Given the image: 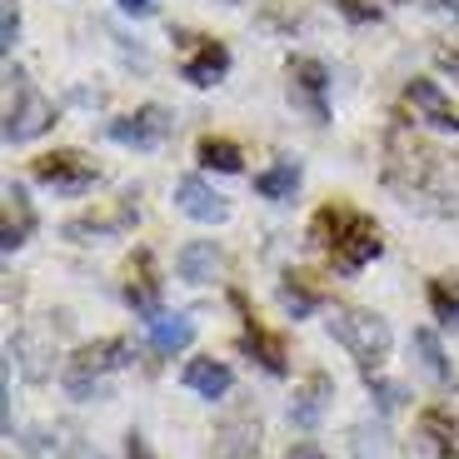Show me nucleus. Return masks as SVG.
I'll use <instances>...</instances> for the list:
<instances>
[{
  "mask_svg": "<svg viewBox=\"0 0 459 459\" xmlns=\"http://www.w3.org/2000/svg\"><path fill=\"white\" fill-rule=\"evenodd\" d=\"M365 385H369V394L379 400V410H385V414H390V410H400V404H404V390H400V385H390V379L365 375Z\"/></svg>",
  "mask_w": 459,
  "mask_h": 459,
  "instance_id": "obj_28",
  "label": "nucleus"
},
{
  "mask_svg": "<svg viewBox=\"0 0 459 459\" xmlns=\"http://www.w3.org/2000/svg\"><path fill=\"white\" fill-rule=\"evenodd\" d=\"M190 340H195L190 315H155V320H145V344L155 355H180Z\"/></svg>",
  "mask_w": 459,
  "mask_h": 459,
  "instance_id": "obj_21",
  "label": "nucleus"
},
{
  "mask_svg": "<svg viewBox=\"0 0 459 459\" xmlns=\"http://www.w3.org/2000/svg\"><path fill=\"white\" fill-rule=\"evenodd\" d=\"M65 459H100V455H95V449L91 445H75V449H70V455Z\"/></svg>",
  "mask_w": 459,
  "mask_h": 459,
  "instance_id": "obj_35",
  "label": "nucleus"
},
{
  "mask_svg": "<svg viewBox=\"0 0 459 459\" xmlns=\"http://www.w3.org/2000/svg\"><path fill=\"white\" fill-rule=\"evenodd\" d=\"M115 5H120L126 15H135V21H145V15H155V5H160V0H115Z\"/></svg>",
  "mask_w": 459,
  "mask_h": 459,
  "instance_id": "obj_29",
  "label": "nucleus"
},
{
  "mask_svg": "<svg viewBox=\"0 0 459 459\" xmlns=\"http://www.w3.org/2000/svg\"><path fill=\"white\" fill-rule=\"evenodd\" d=\"M180 40V75L190 85H215L230 70V50L210 35H175Z\"/></svg>",
  "mask_w": 459,
  "mask_h": 459,
  "instance_id": "obj_9",
  "label": "nucleus"
},
{
  "mask_svg": "<svg viewBox=\"0 0 459 459\" xmlns=\"http://www.w3.org/2000/svg\"><path fill=\"white\" fill-rule=\"evenodd\" d=\"M220 264H225V255H220L215 240H190L175 255V270H180L185 285H210V280L220 275Z\"/></svg>",
  "mask_w": 459,
  "mask_h": 459,
  "instance_id": "obj_19",
  "label": "nucleus"
},
{
  "mask_svg": "<svg viewBox=\"0 0 459 459\" xmlns=\"http://www.w3.org/2000/svg\"><path fill=\"white\" fill-rule=\"evenodd\" d=\"M299 190V160H280L255 175V195L260 200H290Z\"/></svg>",
  "mask_w": 459,
  "mask_h": 459,
  "instance_id": "obj_24",
  "label": "nucleus"
},
{
  "mask_svg": "<svg viewBox=\"0 0 459 459\" xmlns=\"http://www.w3.org/2000/svg\"><path fill=\"white\" fill-rule=\"evenodd\" d=\"M350 449H355V459H390V435H385V425H355Z\"/></svg>",
  "mask_w": 459,
  "mask_h": 459,
  "instance_id": "obj_26",
  "label": "nucleus"
},
{
  "mask_svg": "<svg viewBox=\"0 0 459 459\" xmlns=\"http://www.w3.org/2000/svg\"><path fill=\"white\" fill-rule=\"evenodd\" d=\"M404 105L414 110V120H425L429 130H445V135H459V110L445 100L435 81H410L404 85Z\"/></svg>",
  "mask_w": 459,
  "mask_h": 459,
  "instance_id": "obj_11",
  "label": "nucleus"
},
{
  "mask_svg": "<svg viewBox=\"0 0 459 459\" xmlns=\"http://www.w3.org/2000/svg\"><path fill=\"white\" fill-rule=\"evenodd\" d=\"M35 180L46 185V190H56V195H85L100 180V170H95V160L81 155V150H50V155L35 160Z\"/></svg>",
  "mask_w": 459,
  "mask_h": 459,
  "instance_id": "obj_5",
  "label": "nucleus"
},
{
  "mask_svg": "<svg viewBox=\"0 0 459 459\" xmlns=\"http://www.w3.org/2000/svg\"><path fill=\"white\" fill-rule=\"evenodd\" d=\"M429 310H435L439 325L459 330V290L449 285V280H429Z\"/></svg>",
  "mask_w": 459,
  "mask_h": 459,
  "instance_id": "obj_27",
  "label": "nucleus"
},
{
  "mask_svg": "<svg viewBox=\"0 0 459 459\" xmlns=\"http://www.w3.org/2000/svg\"><path fill=\"white\" fill-rule=\"evenodd\" d=\"M439 70L459 81V46H455V50H439Z\"/></svg>",
  "mask_w": 459,
  "mask_h": 459,
  "instance_id": "obj_34",
  "label": "nucleus"
},
{
  "mask_svg": "<svg viewBox=\"0 0 459 459\" xmlns=\"http://www.w3.org/2000/svg\"><path fill=\"white\" fill-rule=\"evenodd\" d=\"M0 35H5L0 46H15V35H21V15H15L11 5H5V21H0Z\"/></svg>",
  "mask_w": 459,
  "mask_h": 459,
  "instance_id": "obj_31",
  "label": "nucleus"
},
{
  "mask_svg": "<svg viewBox=\"0 0 459 459\" xmlns=\"http://www.w3.org/2000/svg\"><path fill=\"white\" fill-rule=\"evenodd\" d=\"M285 459H325V449H320V445H310V439H295Z\"/></svg>",
  "mask_w": 459,
  "mask_h": 459,
  "instance_id": "obj_32",
  "label": "nucleus"
},
{
  "mask_svg": "<svg viewBox=\"0 0 459 459\" xmlns=\"http://www.w3.org/2000/svg\"><path fill=\"white\" fill-rule=\"evenodd\" d=\"M215 459H260V414L255 410H235L220 425L215 439Z\"/></svg>",
  "mask_w": 459,
  "mask_h": 459,
  "instance_id": "obj_15",
  "label": "nucleus"
},
{
  "mask_svg": "<svg viewBox=\"0 0 459 459\" xmlns=\"http://www.w3.org/2000/svg\"><path fill=\"white\" fill-rule=\"evenodd\" d=\"M410 350L420 355V369H425L435 385H455V365H449V355H445V344H439L435 330H414Z\"/></svg>",
  "mask_w": 459,
  "mask_h": 459,
  "instance_id": "obj_22",
  "label": "nucleus"
},
{
  "mask_svg": "<svg viewBox=\"0 0 459 459\" xmlns=\"http://www.w3.org/2000/svg\"><path fill=\"white\" fill-rule=\"evenodd\" d=\"M130 365V340H120V334H110V340H95L85 344L81 355L65 365V394L70 400H95V394H105V375H115V369Z\"/></svg>",
  "mask_w": 459,
  "mask_h": 459,
  "instance_id": "obj_4",
  "label": "nucleus"
},
{
  "mask_svg": "<svg viewBox=\"0 0 459 459\" xmlns=\"http://www.w3.org/2000/svg\"><path fill=\"white\" fill-rule=\"evenodd\" d=\"M230 305L240 310V320H245L240 344L250 350L255 359H260V369H264V375H285V369H290V350H285V340H280L275 330H264V325L255 320V310L245 305V295H240V290H230Z\"/></svg>",
  "mask_w": 459,
  "mask_h": 459,
  "instance_id": "obj_7",
  "label": "nucleus"
},
{
  "mask_svg": "<svg viewBox=\"0 0 459 459\" xmlns=\"http://www.w3.org/2000/svg\"><path fill=\"white\" fill-rule=\"evenodd\" d=\"M175 205L185 210L190 220H200V225H220V220L230 215L225 195H215L200 175H185V180H175Z\"/></svg>",
  "mask_w": 459,
  "mask_h": 459,
  "instance_id": "obj_17",
  "label": "nucleus"
},
{
  "mask_svg": "<svg viewBox=\"0 0 459 459\" xmlns=\"http://www.w3.org/2000/svg\"><path fill=\"white\" fill-rule=\"evenodd\" d=\"M414 435H420V449H425L429 459H459V420L445 404H429V410L420 414Z\"/></svg>",
  "mask_w": 459,
  "mask_h": 459,
  "instance_id": "obj_13",
  "label": "nucleus"
},
{
  "mask_svg": "<svg viewBox=\"0 0 459 459\" xmlns=\"http://www.w3.org/2000/svg\"><path fill=\"white\" fill-rule=\"evenodd\" d=\"M170 130H175V120H170L165 105H140V110L110 120V140H115V145H135V150H155Z\"/></svg>",
  "mask_w": 459,
  "mask_h": 459,
  "instance_id": "obj_8",
  "label": "nucleus"
},
{
  "mask_svg": "<svg viewBox=\"0 0 459 459\" xmlns=\"http://www.w3.org/2000/svg\"><path fill=\"white\" fill-rule=\"evenodd\" d=\"M35 230V210H30V195H25L21 185H5V220H0V245L5 255H15L25 240H30Z\"/></svg>",
  "mask_w": 459,
  "mask_h": 459,
  "instance_id": "obj_18",
  "label": "nucleus"
},
{
  "mask_svg": "<svg viewBox=\"0 0 459 459\" xmlns=\"http://www.w3.org/2000/svg\"><path fill=\"white\" fill-rule=\"evenodd\" d=\"M325 91H330V70H325L320 60H310V56H295V60H290V100L305 105L315 126H325V120H330Z\"/></svg>",
  "mask_w": 459,
  "mask_h": 459,
  "instance_id": "obj_10",
  "label": "nucleus"
},
{
  "mask_svg": "<svg viewBox=\"0 0 459 459\" xmlns=\"http://www.w3.org/2000/svg\"><path fill=\"white\" fill-rule=\"evenodd\" d=\"M126 455H130V459H155V455H150V445H145V435H140V429H130V435H126Z\"/></svg>",
  "mask_w": 459,
  "mask_h": 459,
  "instance_id": "obj_30",
  "label": "nucleus"
},
{
  "mask_svg": "<svg viewBox=\"0 0 459 459\" xmlns=\"http://www.w3.org/2000/svg\"><path fill=\"white\" fill-rule=\"evenodd\" d=\"M340 11L350 15V21H369V15H375V5H359V0H340Z\"/></svg>",
  "mask_w": 459,
  "mask_h": 459,
  "instance_id": "obj_33",
  "label": "nucleus"
},
{
  "mask_svg": "<svg viewBox=\"0 0 459 459\" xmlns=\"http://www.w3.org/2000/svg\"><path fill=\"white\" fill-rule=\"evenodd\" d=\"M325 305V295L315 285H305V275H285L280 280V310L290 315V320H305V315H315Z\"/></svg>",
  "mask_w": 459,
  "mask_h": 459,
  "instance_id": "obj_23",
  "label": "nucleus"
},
{
  "mask_svg": "<svg viewBox=\"0 0 459 459\" xmlns=\"http://www.w3.org/2000/svg\"><path fill=\"white\" fill-rule=\"evenodd\" d=\"M385 180H390L410 205L414 200H429L439 190V155L420 145L410 130L394 126L390 140H385Z\"/></svg>",
  "mask_w": 459,
  "mask_h": 459,
  "instance_id": "obj_2",
  "label": "nucleus"
},
{
  "mask_svg": "<svg viewBox=\"0 0 459 459\" xmlns=\"http://www.w3.org/2000/svg\"><path fill=\"white\" fill-rule=\"evenodd\" d=\"M180 379H185V390L200 394V400H225L230 385H235V375H230L225 359H190Z\"/></svg>",
  "mask_w": 459,
  "mask_h": 459,
  "instance_id": "obj_20",
  "label": "nucleus"
},
{
  "mask_svg": "<svg viewBox=\"0 0 459 459\" xmlns=\"http://www.w3.org/2000/svg\"><path fill=\"white\" fill-rule=\"evenodd\" d=\"M325 330H330V340L340 344V350L355 359L365 375H379V369H385L394 334H390V325L379 320L375 310H330Z\"/></svg>",
  "mask_w": 459,
  "mask_h": 459,
  "instance_id": "obj_3",
  "label": "nucleus"
},
{
  "mask_svg": "<svg viewBox=\"0 0 459 459\" xmlns=\"http://www.w3.org/2000/svg\"><path fill=\"white\" fill-rule=\"evenodd\" d=\"M135 220H140V210H135V195H120V205H115L110 215H85V220H70V225H65V240H75V245L110 240V235H120V230H130Z\"/></svg>",
  "mask_w": 459,
  "mask_h": 459,
  "instance_id": "obj_14",
  "label": "nucleus"
},
{
  "mask_svg": "<svg viewBox=\"0 0 459 459\" xmlns=\"http://www.w3.org/2000/svg\"><path fill=\"white\" fill-rule=\"evenodd\" d=\"M310 240H315V250L330 255V264L340 275H359V270H365L369 260H379V250H385L379 225L369 215H359V210H350V205H320L315 210Z\"/></svg>",
  "mask_w": 459,
  "mask_h": 459,
  "instance_id": "obj_1",
  "label": "nucleus"
},
{
  "mask_svg": "<svg viewBox=\"0 0 459 459\" xmlns=\"http://www.w3.org/2000/svg\"><path fill=\"white\" fill-rule=\"evenodd\" d=\"M330 400H334V379L325 375V369H310V375H305V385L295 390V400H290V425L315 429Z\"/></svg>",
  "mask_w": 459,
  "mask_h": 459,
  "instance_id": "obj_16",
  "label": "nucleus"
},
{
  "mask_svg": "<svg viewBox=\"0 0 459 459\" xmlns=\"http://www.w3.org/2000/svg\"><path fill=\"white\" fill-rule=\"evenodd\" d=\"M160 295H165V285H160V275H155V255L140 250L135 260L126 264V299L145 315V320H155V315H160Z\"/></svg>",
  "mask_w": 459,
  "mask_h": 459,
  "instance_id": "obj_12",
  "label": "nucleus"
},
{
  "mask_svg": "<svg viewBox=\"0 0 459 459\" xmlns=\"http://www.w3.org/2000/svg\"><path fill=\"white\" fill-rule=\"evenodd\" d=\"M11 81H15V100H11V110H5V140H11V145H25V140H35L50 120H56V110H50V100L35 91L25 75H11Z\"/></svg>",
  "mask_w": 459,
  "mask_h": 459,
  "instance_id": "obj_6",
  "label": "nucleus"
},
{
  "mask_svg": "<svg viewBox=\"0 0 459 459\" xmlns=\"http://www.w3.org/2000/svg\"><path fill=\"white\" fill-rule=\"evenodd\" d=\"M195 155H200V165H205V170H220V175H235V170H240V145H235V140L205 135Z\"/></svg>",
  "mask_w": 459,
  "mask_h": 459,
  "instance_id": "obj_25",
  "label": "nucleus"
}]
</instances>
